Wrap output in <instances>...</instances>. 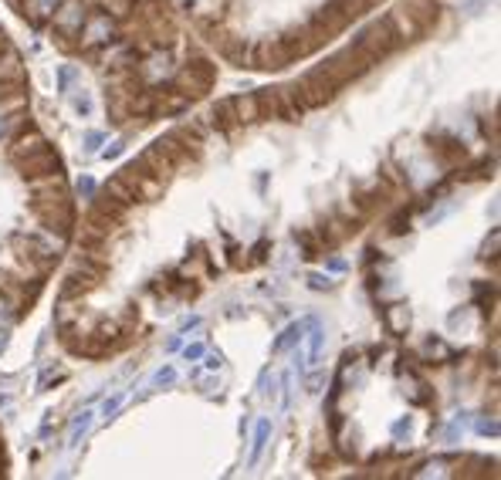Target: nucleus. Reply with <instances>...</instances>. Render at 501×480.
<instances>
[{
    "label": "nucleus",
    "mask_w": 501,
    "mask_h": 480,
    "mask_svg": "<svg viewBox=\"0 0 501 480\" xmlns=\"http://www.w3.org/2000/svg\"><path fill=\"white\" fill-rule=\"evenodd\" d=\"M268 440H271V420H258V427H254V440H251V456H247V467H254V463L261 460Z\"/></svg>",
    "instance_id": "obj_16"
},
{
    "label": "nucleus",
    "mask_w": 501,
    "mask_h": 480,
    "mask_svg": "<svg viewBox=\"0 0 501 480\" xmlns=\"http://www.w3.org/2000/svg\"><path fill=\"white\" fill-rule=\"evenodd\" d=\"M264 251H268V240H261V244L254 247V260H264Z\"/></svg>",
    "instance_id": "obj_40"
},
{
    "label": "nucleus",
    "mask_w": 501,
    "mask_h": 480,
    "mask_svg": "<svg viewBox=\"0 0 501 480\" xmlns=\"http://www.w3.org/2000/svg\"><path fill=\"white\" fill-rule=\"evenodd\" d=\"M383 318H386V329L393 331V335H403V331L410 329V308L406 304H390L383 311Z\"/></svg>",
    "instance_id": "obj_17"
},
{
    "label": "nucleus",
    "mask_w": 501,
    "mask_h": 480,
    "mask_svg": "<svg viewBox=\"0 0 501 480\" xmlns=\"http://www.w3.org/2000/svg\"><path fill=\"white\" fill-rule=\"evenodd\" d=\"M213 81H217V65L207 61V58H193V61H186L183 72L176 75V88L190 95V99H200V95H207L213 88Z\"/></svg>",
    "instance_id": "obj_4"
},
{
    "label": "nucleus",
    "mask_w": 501,
    "mask_h": 480,
    "mask_svg": "<svg viewBox=\"0 0 501 480\" xmlns=\"http://www.w3.org/2000/svg\"><path fill=\"white\" fill-rule=\"evenodd\" d=\"M383 197H386V190H383V186L376 183L370 193H359V197H356V203H359L363 210H372V206H379V203H383Z\"/></svg>",
    "instance_id": "obj_26"
},
{
    "label": "nucleus",
    "mask_w": 501,
    "mask_h": 480,
    "mask_svg": "<svg viewBox=\"0 0 501 480\" xmlns=\"http://www.w3.org/2000/svg\"><path fill=\"white\" fill-rule=\"evenodd\" d=\"M461 433H464V413H461V416H457V420L450 423L447 430H444V440H447V443H454V440H457Z\"/></svg>",
    "instance_id": "obj_30"
},
{
    "label": "nucleus",
    "mask_w": 501,
    "mask_h": 480,
    "mask_svg": "<svg viewBox=\"0 0 501 480\" xmlns=\"http://www.w3.org/2000/svg\"><path fill=\"white\" fill-rule=\"evenodd\" d=\"M183 355H186V362H197V358L204 355V345H186Z\"/></svg>",
    "instance_id": "obj_37"
},
{
    "label": "nucleus",
    "mask_w": 501,
    "mask_h": 480,
    "mask_svg": "<svg viewBox=\"0 0 501 480\" xmlns=\"http://www.w3.org/2000/svg\"><path fill=\"white\" fill-rule=\"evenodd\" d=\"M92 193H95V183H92L88 176H81L79 179V197H92Z\"/></svg>",
    "instance_id": "obj_36"
},
{
    "label": "nucleus",
    "mask_w": 501,
    "mask_h": 480,
    "mask_svg": "<svg viewBox=\"0 0 501 480\" xmlns=\"http://www.w3.org/2000/svg\"><path fill=\"white\" fill-rule=\"evenodd\" d=\"M285 65H291V58L281 38H264L251 51V68H285Z\"/></svg>",
    "instance_id": "obj_8"
},
{
    "label": "nucleus",
    "mask_w": 501,
    "mask_h": 480,
    "mask_svg": "<svg viewBox=\"0 0 501 480\" xmlns=\"http://www.w3.org/2000/svg\"><path fill=\"white\" fill-rule=\"evenodd\" d=\"M102 193H106V197H112V200H119V203H126V206H129V203H135V193H132L129 186H126V183H122V179L119 176H112L106 183V190H102Z\"/></svg>",
    "instance_id": "obj_21"
},
{
    "label": "nucleus",
    "mask_w": 501,
    "mask_h": 480,
    "mask_svg": "<svg viewBox=\"0 0 501 480\" xmlns=\"http://www.w3.org/2000/svg\"><path fill=\"white\" fill-rule=\"evenodd\" d=\"M427 149L434 152V159L444 163V166H454V163H461L468 156L464 142L457 135H450V132H430L427 135Z\"/></svg>",
    "instance_id": "obj_7"
},
{
    "label": "nucleus",
    "mask_w": 501,
    "mask_h": 480,
    "mask_svg": "<svg viewBox=\"0 0 501 480\" xmlns=\"http://www.w3.org/2000/svg\"><path fill=\"white\" fill-rule=\"evenodd\" d=\"M329 267H332V271H345V260H343V257H332V260H329Z\"/></svg>",
    "instance_id": "obj_39"
},
{
    "label": "nucleus",
    "mask_w": 501,
    "mask_h": 480,
    "mask_svg": "<svg viewBox=\"0 0 501 480\" xmlns=\"http://www.w3.org/2000/svg\"><path fill=\"white\" fill-rule=\"evenodd\" d=\"M423 352H427V355H434L437 362H447L450 355H454V352H450V349H447V345H444L441 338H434V335H430V338L423 342Z\"/></svg>",
    "instance_id": "obj_23"
},
{
    "label": "nucleus",
    "mask_w": 501,
    "mask_h": 480,
    "mask_svg": "<svg viewBox=\"0 0 501 480\" xmlns=\"http://www.w3.org/2000/svg\"><path fill=\"white\" fill-rule=\"evenodd\" d=\"M390 233H393V237H400V233H406V230H410V213H406V210H400V213H396L393 220H390Z\"/></svg>",
    "instance_id": "obj_28"
},
{
    "label": "nucleus",
    "mask_w": 501,
    "mask_h": 480,
    "mask_svg": "<svg viewBox=\"0 0 501 480\" xmlns=\"http://www.w3.org/2000/svg\"><path fill=\"white\" fill-rule=\"evenodd\" d=\"M278 105H281V119H285V122H298L302 112H305V101L298 99L295 85H281V88H278Z\"/></svg>",
    "instance_id": "obj_11"
},
{
    "label": "nucleus",
    "mask_w": 501,
    "mask_h": 480,
    "mask_svg": "<svg viewBox=\"0 0 501 480\" xmlns=\"http://www.w3.org/2000/svg\"><path fill=\"white\" fill-rule=\"evenodd\" d=\"M115 176L122 179L126 186H129L132 193H135V200H142V203H149V200H156L159 193H163V179H156L139 159L135 163H126Z\"/></svg>",
    "instance_id": "obj_6"
},
{
    "label": "nucleus",
    "mask_w": 501,
    "mask_h": 480,
    "mask_svg": "<svg viewBox=\"0 0 501 480\" xmlns=\"http://www.w3.org/2000/svg\"><path fill=\"white\" fill-rule=\"evenodd\" d=\"M95 284H99V278L79 267V271H72V274L65 278V284H61V298H65V301H68V298H81V295H88Z\"/></svg>",
    "instance_id": "obj_10"
},
{
    "label": "nucleus",
    "mask_w": 501,
    "mask_h": 480,
    "mask_svg": "<svg viewBox=\"0 0 501 480\" xmlns=\"http://www.w3.org/2000/svg\"><path fill=\"white\" fill-rule=\"evenodd\" d=\"M119 152H122V142H112V146L106 149V156H119Z\"/></svg>",
    "instance_id": "obj_41"
},
{
    "label": "nucleus",
    "mask_w": 501,
    "mask_h": 480,
    "mask_svg": "<svg viewBox=\"0 0 501 480\" xmlns=\"http://www.w3.org/2000/svg\"><path fill=\"white\" fill-rule=\"evenodd\" d=\"M14 166L21 169V176L34 183V179H44V176H58V173H61V156H58L48 142H41V146H34V149L14 156Z\"/></svg>",
    "instance_id": "obj_3"
},
{
    "label": "nucleus",
    "mask_w": 501,
    "mask_h": 480,
    "mask_svg": "<svg viewBox=\"0 0 501 480\" xmlns=\"http://www.w3.org/2000/svg\"><path fill=\"white\" fill-rule=\"evenodd\" d=\"M309 365H318V358H322V349H325V331H322V325L318 322H312L309 325Z\"/></svg>",
    "instance_id": "obj_20"
},
{
    "label": "nucleus",
    "mask_w": 501,
    "mask_h": 480,
    "mask_svg": "<svg viewBox=\"0 0 501 480\" xmlns=\"http://www.w3.org/2000/svg\"><path fill=\"white\" fill-rule=\"evenodd\" d=\"M356 48H363L370 54L372 61H383V58H390L403 41H400V34H396V27L390 17H379V21H372L370 27H363L359 31V38L352 41Z\"/></svg>",
    "instance_id": "obj_1"
},
{
    "label": "nucleus",
    "mask_w": 501,
    "mask_h": 480,
    "mask_svg": "<svg viewBox=\"0 0 501 480\" xmlns=\"http://www.w3.org/2000/svg\"><path fill=\"white\" fill-rule=\"evenodd\" d=\"M211 122L213 129H220V132H231V129L238 126V112H234V99H224L213 105L211 112Z\"/></svg>",
    "instance_id": "obj_14"
},
{
    "label": "nucleus",
    "mask_w": 501,
    "mask_h": 480,
    "mask_svg": "<svg viewBox=\"0 0 501 480\" xmlns=\"http://www.w3.org/2000/svg\"><path fill=\"white\" fill-rule=\"evenodd\" d=\"M254 101H258V122H264V119H281L278 88H258V92H254Z\"/></svg>",
    "instance_id": "obj_12"
},
{
    "label": "nucleus",
    "mask_w": 501,
    "mask_h": 480,
    "mask_svg": "<svg viewBox=\"0 0 501 480\" xmlns=\"http://www.w3.org/2000/svg\"><path fill=\"white\" fill-rule=\"evenodd\" d=\"M7 81H14V85H21V81H24L21 58H17V54H14L10 48H7V58L0 61V85H7Z\"/></svg>",
    "instance_id": "obj_18"
},
{
    "label": "nucleus",
    "mask_w": 501,
    "mask_h": 480,
    "mask_svg": "<svg viewBox=\"0 0 501 480\" xmlns=\"http://www.w3.org/2000/svg\"><path fill=\"white\" fill-rule=\"evenodd\" d=\"M400 7L406 10V17L420 27L423 34L437 24V17H441V3H437V0H403Z\"/></svg>",
    "instance_id": "obj_9"
},
{
    "label": "nucleus",
    "mask_w": 501,
    "mask_h": 480,
    "mask_svg": "<svg viewBox=\"0 0 501 480\" xmlns=\"http://www.w3.org/2000/svg\"><path fill=\"white\" fill-rule=\"evenodd\" d=\"M234 112H238V126H251V122H258V101H254V92L238 95V99H234Z\"/></svg>",
    "instance_id": "obj_19"
},
{
    "label": "nucleus",
    "mask_w": 501,
    "mask_h": 480,
    "mask_svg": "<svg viewBox=\"0 0 501 480\" xmlns=\"http://www.w3.org/2000/svg\"><path fill=\"white\" fill-rule=\"evenodd\" d=\"M99 142H102V132H88V135H85V149L88 152L99 149Z\"/></svg>",
    "instance_id": "obj_35"
},
{
    "label": "nucleus",
    "mask_w": 501,
    "mask_h": 480,
    "mask_svg": "<svg viewBox=\"0 0 501 480\" xmlns=\"http://www.w3.org/2000/svg\"><path fill=\"white\" fill-rule=\"evenodd\" d=\"M291 237H295V244L302 247V257H305V260H312V257H318V254H322V237H318L315 230L298 227Z\"/></svg>",
    "instance_id": "obj_15"
},
{
    "label": "nucleus",
    "mask_w": 501,
    "mask_h": 480,
    "mask_svg": "<svg viewBox=\"0 0 501 480\" xmlns=\"http://www.w3.org/2000/svg\"><path fill=\"white\" fill-rule=\"evenodd\" d=\"M309 288H312V291H329L332 281L325 278V274H309Z\"/></svg>",
    "instance_id": "obj_32"
},
{
    "label": "nucleus",
    "mask_w": 501,
    "mask_h": 480,
    "mask_svg": "<svg viewBox=\"0 0 501 480\" xmlns=\"http://www.w3.org/2000/svg\"><path fill=\"white\" fill-rule=\"evenodd\" d=\"M176 382V369L173 365H163L156 376H153V382H149V392H159V389H170Z\"/></svg>",
    "instance_id": "obj_22"
},
{
    "label": "nucleus",
    "mask_w": 501,
    "mask_h": 480,
    "mask_svg": "<svg viewBox=\"0 0 501 480\" xmlns=\"http://www.w3.org/2000/svg\"><path fill=\"white\" fill-rule=\"evenodd\" d=\"M7 48H10V41H7V34L0 31V51H7Z\"/></svg>",
    "instance_id": "obj_42"
},
{
    "label": "nucleus",
    "mask_w": 501,
    "mask_h": 480,
    "mask_svg": "<svg viewBox=\"0 0 501 480\" xmlns=\"http://www.w3.org/2000/svg\"><path fill=\"white\" fill-rule=\"evenodd\" d=\"M75 92H79V95H75V101H72V105H75V112H79L81 119H88V115H92V108H95V105H92V95H88L85 88H75Z\"/></svg>",
    "instance_id": "obj_27"
},
{
    "label": "nucleus",
    "mask_w": 501,
    "mask_h": 480,
    "mask_svg": "<svg viewBox=\"0 0 501 480\" xmlns=\"http://www.w3.org/2000/svg\"><path fill=\"white\" fill-rule=\"evenodd\" d=\"M220 365H224V355H220V352L207 355V369H220Z\"/></svg>",
    "instance_id": "obj_38"
},
{
    "label": "nucleus",
    "mask_w": 501,
    "mask_h": 480,
    "mask_svg": "<svg viewBox=\"0 0 501 480\" xmlns=\"http://www.w3.org/2000/svg\"><path fill=\"white\" fill-rule=\"evenodd\" d=\"M79 75H81V72L75 68V65H61V68H58V92H61V95H68L72 81H75Z\"/></svg>",
    "instance_id": "obj_24"
},
{
    "label": "nucleus",
    "mask_w": 501,
    "mask_h": 480,
    "mask_svg": "<svg viewBox=\"0 0 501 480\" xmlns=\"http://www.w3.org/2000/svg\"><path fill=\"white\" fill-rule=\"evenodd\" d=\"M122 399H126V392H119V396H112V399H106V403H102V420H106V423L115 416V413H119Z\"/></svg>",
    "instance_id": "obj_29"
},
{
    "label": "nucleus",
    "mask_w": 501,
    "mask_h": 480,
    "mask_svg": "<svg viewBox=\"0 0 501 480\" xmlns=\"http://www.w3.org/2000/svg\"><path fill=\"white\" fill-rule=\"evenodd\" d=\"M477 433H491V436H498V420H477Z\"/></svg>",
    "instance_id": "obj_34"
},
{
    "label": "nucleus",
    "mask_w": 501,
    "mask_h": 480,
    "mask_svg": "<svg viewBox=\"0 0 501 480\" xmlns=\"http://www.w3.org/2000/svg\"><path fill=\"white\" fill-rule=\"evenodd\" d=\"M372 65H376V61H372L366 51L356 48V44H349V48H343L339 54H332V58H329L322 68H325V72H329V78H332V81L343 88V85H349V81L363 78Z\"/></svg>",
    "instance_id": "obj_2"
},
{
    "label": "nucleus",
    "mask_w": 501,
    "mask_h": 480,
    "mask_svg": "<svg viewBox=\"0 0 501 480\" xmlns=\"http://www.w3.org/2000/svg\"><path fill=\"white\" fill-rule=\"evenodd\" d=\"M295 92L305 101V108H318V105H325V101H332L339 95V85L329 78L325 68H312L309 75H302L295 81Z\"/></svg>",
    "instance_id": "obj_5"
},
{
    "label": "nucleus",
    "mask_w": 501,
    "mask_h": 480,
    "mask_svg": "<svg viewBox=\"0 0 501 480\" xmlns=\"http://www.w3.org/2000/svg\"><path fill=\"white\" fill-rule=\"evenodd\" d=\"M312 322H315V318H305V322H295V325H288V329L278 335V342H274V349H271V352L281 355V352H288V349H295V345L305 338V329H309Z\"/></svg>",
    "instance_id": "obj_13"
},
{
    "label": "nucleus",
    "mask_w": 501,
    "mask_h": 480,
    "mask_svg": "<svg viewBox=\"0 0 501 480\" xmlns=\"http://www.w3.org/2000/svg\"><path fill=\"white\" fill-rule=\"evenodd\" d=\"M88 427H92V413H81L79 420H75V427H72V436H68V447H79L81 436L88 433Z\"/></svg>",
    "instance_id": "obj_25"
},
{
    "label": "nucleus",
    "mask_w": 501,
    "mask_h": 480,
    "mask_svg": "<svg viewBox=\"0 0 501 480\" xmlns=\"http://www.w3.org/2000/svg\"><path fill=\"white\" fill-rule=\"evenodd\" d=\"M410 430H413V420L410 416H403V420H396L393 423V436L400 440V436H410Z\"/></svg>",
    "instance_id": "obj_31"
},
{
    "label": "nucleus",
    "mask_w": 501,
    "mask_h": 480,
    "mask_svg": "<svg viewBox=\"0 0 501 480\" xmlns=\"http://www.w3.org/2000/svg\"><path fill=\"white\" fill-rule=\"evenodd\" d=\"M498 230H491V244H484V251H481V257H484V260H488V257H491V260H495V257H498Z\"/></svg>",
    "instance_id": "obj_33"
},
{
    "label": "nucleus",
    "mask_w": 501,
    "mask_h": 480,
    "mask_svg": "<svg viewBox=\"0 0 501 480\" xmlns=\"http://www.w3.org/2000/svg\"><path fill=\"white\" fill-rule=\"evenodd\" d=\"M0 467H3V450H0ZM0 474H3V470H0Z\"/></svg>",
    "instance_id": "obj_43"
}]
</instances>
